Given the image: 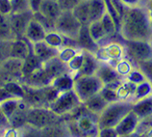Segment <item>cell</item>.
I'll return each mask as SVG.
<instances>
[{"mask_svg":"<svg viewBox=\"0 0 152 137\" xmlns=\"http://www.w3.org/2000/svg\"><path fill=\"white\" fill-rule=\"evenodd\" d=\"M12 13H21L30 11L28 0H11Z\"/></svg>","mask_w":152,"mask_h":137,"instance_id":"33","label":"cell"},{"mask_svg":"<svg viewBox=\"0 0 152 137\" xmlns=\"http://www.w3.org/2000/svg\"><path fill=\"white\" fill-rule=\"evenodd\" d=\"M137 84L129 81L127 79H123L117 87L115 92H117L118 99L119 100H132L133 96L135 94Z\"/></svg>","mask_w":152,"mask_h":137,"instance_id":"21","label":"cell"},{"mask_svg":"<svg viewBox=\"0 0 152 137\" xmlns=\"http://www.w3.org/2000/svg\"><path fill=\"white\" fill-rule=\"evenodd\" d=\"M32 51V45L25 38H18L10 42L9 57L24 60Z\"/></svg>","mask_w":152,"mask_h":137,"instance_id":"13","label":"cell"},{"mask_svg":"<svg viewBox=\"0 0 152 137\" xmlns=\"http://www.w3.org/2000/svg\"><path fill=\"white\" fill-rule=\"evenodd\" d=\"M133 102L132 100H115L108 103L101 114L98 116L97 126L99 130L113 127L121 122L126 114L132 110Z\"/></svg>","mask_w":152,"mask_h":137,"instance_id":"2","label":"cell"},{"mask_svg":"<svg viewBox=\"0 0 152 137\" xmlns=\"http://www.w3.org/2000/svg\"><path fill=\"white\" fill-rule=\"evenodd\" d=\"M98 137H119L118 132L115 131V128L113 127H108V128H102L99 130Z\"/></svg>","mask_w":152,"mask_h":137,"instance_id":"37","label":"cell"},{"mask_svg":"<svg viewBox=\"0 0 152 137\" xmlns=\"http://www.w3.org/2000/svg\"><path fill=\"white\" fill-rule=\"evenodd\" d=\"M108 103L109 102L100 95V93H98V94L91 96L90 99L85 100L82 104L84 105V107L86 108V110L88 112H90L91 114L98 117L101 114V112L105 109V107L108 105Z\"/></svg>","mask_w":152,"mask_h":137,"instance_id":"17","label":"cell"},{"mask_svg":"<svg viewBox=\"0 0 152 137\" xmlns=\"http://www.w3.org/2000/svg\"><path fill=\"white\" fill-rule=\"evenodd\" d=\"M75 41L79 49L91 52V53H93V54L96 53V51L99 48V45L97 43H95L94 41V39L91 38L88 25L81 26Z\"/></svg>","mask_w":152,"mask_h":137,"instance_id":"11","label":"cell"},{"mask_svg":"<svg viewBox=\"0 0 152 137\" xmlns=\"http://www.w3.org/2000/svg\"><path fill=\"white\" fill-rule=\"evenodd\" d=\"M126 7H134L140 5V0H119Z\"/></svg>","mask_w":152,"mask_h":137,"instance_id":"40","label":"cell"},{"mask_svg":"<svg viewBox=\"0 0 152 137\" xmlns=\"http://www.w3.org/2000/svg\"><path fill=\"white\" fill-rule=\"evenodd\" d=\"M46 32L47 31L45 30V28L33 18L28 24L23 38H25L31 45H33V43L43 41L45 38Z\"/></svg>","mask_w":152,"mask_h":137,"instance_id":"15","label":"cell"},{"mask_svg":"<svg viewBox=\"0 0 152 137\" xmlns=\"http://www.w3.org/2000/svg\"><path fill=\"white\" fill-rule=\"evenodd\" d=\"M73 81L74 77L69 72H67V74H65L54 79L51 83V86L56 88L60 93L66 92L73 89Z\"/></svg>","mask_w":152,"mask_h":137,"instance_id":"23","label":"cell"},{"mask_svg":"<svg viewBox=\"0 0 152 137\" xmlns=\"http://www.w3.org/2000/svg\"><path fill=\"white\" fill-rule=\"evenodd\" d=\"M145 8V10L147 12V15H148L149 21H150L151 26H152V0H147Z\"/></svg>","mask_w":152,"mask_h":137,"instance_id":"39","label":"cell"},{"mask_svg":"<svg viewBox=\"0 0 152 137\" xmlns=\"http://www.w3.org/2000/svg\"><path fill=\"white\" fill-rule=\"evenodd\" d=\"M42 67V63L33 54V52L31 51V53L27 56V58L23 60L21 72H22V77L29 75L33 71H35L38 68Z\"/></svg>","mask_w":152,"mask_h":137,"instance_id":"24","label":"cell"},{"mask_svg":"<svg viewBox=\"0 0 152 137\" xmlns=\"http://www.w3.org/2000/svg\"><path fill=\"white\" fill-rule=\"evenodd\" d=\"M137 68L142 72V74L145 76L147 80L152 82V57L139 63Z\"/></svg>","mask_w":152,"mask_h":137,"instance_id":"31","label":"cell"},{"mask_svg":"<svg viewBox=\"0 0 152 137\" xmlns=\"http://www.w3.org/2000/svg\"><path fill=\"white\" fill-rule=\"evenodd\" d=\"M99 21H100L103 29H104V31H105L107 40L113 38L115 34L118 33V27H117V25H115L114 19L112 18V17L109 15V13H108L107 11H106V13L102 15Z\"/></svg>","mask_w":152,"mask_h":137,"instance_id":"27","label":"cell"},{"mask_svg":"<svg viewBox=\"0 0 152 137\" xmlns=\"http://www.w3.org/2000/svg\"><path fill=\"white\" fill-rule=\"evenodd\" d=\"M43 0H28V3H29V9L33 14L37 13L39 10V7H41L42 3Z\"/></svg>","mask_w":152,"mask_h":137,"instance_id":"38","label":"cell"},{"mask_svg":"<svg viewBox=\"0 0 152 137\" xmlns=\"http://www.w3.org/2000/svg\"><path fill=\"white\" fill-rule=\"evenodd\" d=\"M95 75L100 79L104 86H112L117 88L123 80V78L118 75L114 66L103 62H99V66L95 72Z\"/></svg>","mask_w":152,"mask_h":137,"instance_id":"10","label":"cell"},{"mask_svg":"<svg viewBox=\"0 0 152 137\" xmlns=\"http://www.w3.org/2000/svg\"><path fill=\"white\" fill-rule=\"evenodd\" d=\"M152 96V82L149 80H145V81L138 84L136 87L135 94L132 99V102H135L137 100H141L143 99Z\"/></svg>","mask_w":152,"mask_h":137,"instance_id":"26","label":"cell"},{"mask_svg":"<svg viewBox=\"0 0 152 137\" xmlns=\"http://www.w3.org/2000/svg\"><path fill=\"white\" fill-rule=\"evenodd\" d=\"M42 68L45 70L47 76L51 79V81H53L54 79L59 77V76L69 72L67 65L65 62H63L58 56L42 63Z\"/></svg>","mask_w":152,"mask_h":137,"instance_id":"12","label":"cell"},{"mask_svg":"<svg viewBox=\"0 0 152 137\" xmlns=\"http://www.w3.org/2000/svg\"><path fill=\"white\" fill-rule=\"evenodd\" d=\"M15 40L12 33L8 15L0 13V42H10Z\"/></svg>","mask_w":152,"mask_h":137,"instance_id":"28","label":"cell"},{"mask_svg":"<svg viewBox=\"0 0 152 137\" xmlns=\"http://www.w3.org/2000/svg\"><path fill=\"white\" fill-rule=\"evenodd\" d=\"M10 27L15 39L23 38L25 30L30 21L33 18V13L31 11L21 12V13H11L8 15Z\"/></svg>","mask_w":152,"mask_h":137,"instance_id":"9","label":"cell"},{"mask_svg":"<svg viewBox=\"0 0 152 137\" xmlns=\"http://www.w3.org/2000/svg\"><path fill=\"white\" fill-rule=\"evenodd\" d=\"M32 52L42 63L48 61L49 59L58 56L59 50L57 48L49 46L45 40L42 42L32 45Z\"/></svg>","mask_w":152,"mask_h":137,"instance_id":"16","label":"cell"},{"mask_svg":"<svg viewBox=\"0 0 152 137\" xmlns=\"http://www.w3.org/2000/svg\"><path fill=\"white\" fill-rule=\"evenodd\" d=\"M39 12L45 18L55 22V21L58 18L63 11L58 0H43L41 7H39Z\"/></svg>","mask_w":152,"mask_h":137,"instance_id":"19","label":"cell"},{"mask_svg":"<svg viewBox=\"0 0 152 137\" xmlns=\"http://www.w3.org/2000/svg\"><path fill=\"white\" fill-rule=\"evenodd\" d=\"M61 117L53 113L48 107H31L26 117V124L39 130L60 122Z\"/></svg>","mask_w":152,"mask_h":137,"instance_id":"5","label":"cell"},{"mask_svg":"<svg viewBox=\"0 0 152 137\" xmlns=\"http://www.w3.org/2000/svg\"><path fill=\"white\" fill-rule=\"evenodd\" d=\"M118 33L126 41H148L152 38V26L145 7H126L121 18Z\"/></svg>","mask_w":152,"mask_h":137,"instance_id":"1","label":"cell"},{"mask_svg":"<svg viewBox=\"0 0 152 137\" xmlns=\"http://www.w3.org/2000/svg\"><path fill=\"white\" fill-rule=\"evenodd\" d=\"M84 51V50H83ZM99 66V61L95 55L91 52L84 51L83 61L77 75H94Z\"/></svg>","mask_w":152,"mask_h":137,"instance_id":"18","label":"cell"},{"mask_svg":"<svg viewBox=\"0 0 152 137\" xmlns=\"http://www.w3.org/2000/svg\"><path fill=\"white\" fill-rule=\"evenodd\" d=\"M124 79L129 80V81L133 82V83H135V84H137V85H138V84L141 83V82L145 81V80H147V79L145 78V76L142 74V72L137 68V66H136V67L134 68V70L130 72V74H129V75H128L127 77L124 78Z\"/></svg>","mask_w":152,"mask_h":137,"instance_id":"34","label":"cell"},{"mask_svg":"<svg viewBox=\"0 0 152 137\" xmlns=\"http://www.w3.org/2000/svg\"><path fill=\"white\" fill-rule=\"evenodd\" d=\"M132 111L137 115L140 119L145 118L152 115V96L143 99L133 102Z\"/></svg>","mask_w":152,"mask_h":137,"instance_id":"22","label":"cell"},{"mask_svg":"<svg viewBox=\"0 0 152 137\" xmlns=\"http://www.w3.org/2000/svg\"><path fill=\"white\" fill-rule=\"evenodd\" d=\"M91 22L98 21L106 13L105 0H89Z\"/></svg>","mask_w":152,"mask_h":137,"instance_id":"25","label":"cell"},{"mask_svg":"<svg viewBox=\"0 0 152 137\" xmlns=\"http://www.w3.org/2000/svg\"><path fill=\"white\" fill-rule=\"evenodd\" d=\"M0 13L8 15L12 13L11 0H0Z\"/></svg>","mask_w":152,"mask_h":137,"instance_id":"36","label":"cell"},{"mask_svg":"<svg viewBox=\"0 0 152 137\" xmlns=\"http://www.w3.org/2000/svg\"><path fill=\"white\" fill-rule=\"evenodd\" d=\"M81 23L75 18L72 11H63L54 22V30L64 37L75 40L81 28Z\"/></svg>","mask_w":152,"mask_h":137,"instance_id":"6","label":"cell"},{"mask_svg":"<svg viewBox=\"0 0 152 137\" xmlns=\"http://www.w3.org/2000/svg\"><path fill=\"white\" fill-rule=\"evenodd\" d=\"M89 31H90V34L91 36V38L94 39V41L95 43H97L99 46H100V43L104 40H107L106 38V34H105V31H104L103 27H102V24L100 22V21H95L91 22L89 25Z\"/></svg>","mask_w":152,"mask_h":137,"instance_id":"29","label":"cell"},{"mask_svg":"<svg viewBox=\"0 0 152 137\" xmlns=\"http://www.w3.org/2000/svg\"><path fill=\"white\" fill-rule=\"evenodd\" d=\"M125 57L130 59L136 66L152 57V46L148 41H126L123 40Z\"/></svg>","mask_w":152,"mask_h":137,"instance_id":"7","label":"cell"},{"mask_svg":"<svg viewBox=\"0 0 152 137\" xmlns=\"http://www.w3.org/2000/svg\"><path fill=\"white\" fill-rule=\"evenodd\" d=\"M136 67V65L131 61L130 59H128L127 57H124L121 59L115 65V68L118 74V75L121 76V78H126L129 74L134 70V68Z\"/></svg>","mask_w":152,"mask_h":137,"instance_id":"30","label":"cell"},{"mask_svg":"<svg viewBox=\"0 0 152 137\" xmlns=\"http://www.w3.org/2000/svg\"><path fill=\"white\" fill-rule=\"evenodd\" d=\"M82 0H58L62 11H72L73 8Z\"/></svg>","mask_w":152,"mask_h":137,"instance_id":"35","label":"cell"},{"mask_svg":"<svg viewBox=\"0 0 152 137\" xmlns=\"http://www.w3.org/2000/svg\"><path fill=\"white\" fill-rule=\"evenodd\" d=\"M81 103L82 102L72 89L60 93L48 108L56 115L64 117L70 115L79 105H81Z\"/></svg>","mask_w":152,"mask_h":137,"instance_id":"4","label":"cell"},{"mask_svg":"<svg viewBox=\"0 0 152 137\" xmlns=\"http://www.w3.org/2000/svg\"><path fill=\"white\" fill-rule=\"evenodd\" d=\"M94 55L99 62L108 63L115 67L119 60L125 57V47L118 42H110L105 46H99Z\"/></svg>","mask_w":152,"mask_h":137,"instance_id":"8","label":"cell"},{"mask_svg":"<svg viewBox=\"0 0 152 137\" xmlns=\"http://www.w3.org/2000/svg\"><path fill=\"white\" fill-rule=\"evenodd\" d=\"M103 86V83L95 74L76 75L73 81V91L82 103L91 96L98 94Z\"/></svg>","mask_w":152,"mask_h":137,"instance_id":"3","label":"cell"},{"mask_svg":"<svg viewBox=\"0 0 152 137\" xmlns=\"http://www.w3.org/2000/svg\"><path fill=\"white\" fill-rule=\"evenodd\" d=\"M115 89H117V88L112 87V86H103V88L99 93H100V95L108 102H115V100H118Z\"/></svg>","mask_w":152,"mask_h":137,"instance_id":"32","label":"cell"},{"mask_svg":"<svg viewBox=\"0 0 152 137\" xmlns=\"http://www.w3.org/2000/svg\"><path fill=\"white\" fill-rule=\"evenodd\" d=\"M72 13L81 25H89L91 23V14H90V5L89 0H82L81 2L76 5Z\"/></svg>","mask_w":152,"mask_h":137,"instance_id":"20","label":"cell"},{"mask_svg":"<svg viewBox=\"0 0 152 137\" xmlns=\"http://www.w3.org/2000/svg\"><path fill=\"white\" fill-rule=\"evenodd\" d=\"M119 137H142L141 133H139L138 131H135L133 133H130V134H127L124 136H119Z\"/></svg>","mask_w":152,"mask_h":137,"instance_id":"42","label":"cell"},{"mask_svg":"<svg viewBox=\"0 0 152 137\" xmlns=\"http://www.w3.org/2000/svg\"><path fill=\"white\" fill-rule=\"evenodd\" d=\"M142 137H152V127L148 128V130H146L141 133Z\"/></svg>","mask_w":152,"mask_h":137,"instance_id":"41","label":"cell"},{"mask_svg":"<svg viewBox=\"0 0 152 137\" xmlns=\"http://www.w3.org/2000/svg\"><path fill=\"white\" fill-rule=\"evenodd\" d=\"M140 118L131 110L129 113L123 117V119L117 124L115 130L118 132V136H124L133 133L137 130Z\"/></svg>","mask_w":152,"mask_h":137,"instance_id":"14","label":"cell"}]
</instances>
